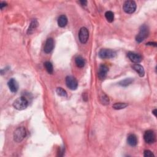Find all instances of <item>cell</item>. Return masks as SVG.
<instances>
[{
    "label": "cell",
    "instance_id": "obj_1",
    "mask_svg": "<svg viewBox=\"0 0 157 157\" xmlns=\"http://www.w3.org/2000/svg\"><path fill=\"white\" fill-rule=\"evenodd\" d=\"M28 104L29 103L27 98L25 97H21L15 100L14 103H13V106L15 109L21 111L25 109L28 107Z\"/></svg>",
    "mask_w": 157,
    "mask_h": 157
},
{
    "label": "cell",
    "instance_id": "obj_2",
    "mask_svg": "<svg viewBox=\"0 0 157 157\" xmlns=\"http://www.w3.org/2000/svg\"><path fill=\"white\" fill-rule=\"evenodd\" d=\"M149 34V30L147 26L143 25L139 29V32L136 37V41L138 43H141L148 37Z\"/></svg>",
    "mask_w": 157,
    "mask_h": 157
},
{
    "label": "cell",
    "instance_id": "obj_3",
    "mask_svg": "<svg viewBox=\"0 0 157 157\" xmlns=\"http://www.w3.org/2000/svg\"><path fill=\"white\" fill-rule=\"evenodd\" d=\"M14 140L16 142H21L27 136V132L24 127L17 128L14 132Z\"/></svg>",
    "mask_w": 157,
    "mask_h": 157
},
{
    "label": "cell",
    "instance_id": "obj_4",
    "mask_svg": "<svg viewBox=\"0 0 157 157\" xmlns=\"http://www.w3.org/2000/svg\"><path fill=\"white\" fill-rule=\"evenodd\" d=\"M99 58L102 59H109L113 58L116 56V52L111 49H103L100 50L98 53Z\"/></svg>",
    "mask_w": 157,
    "mask_h": 157
},
{
    "label": "cell",
    "instance_id": "obj_5",
    "mask_svg": "<svg viewBox=\"0 0 157 157\" xmlns=\"http://www.w3.org/2000/svg\"><path fill=\"white\" fill-rule=\"evenodd\" d=\"M136 9V4L134 1H126L123 4V10L126 14H133Z\"/></svg>",
    "mask_w": 157,
    "mask_h": 157
},
{
    "label": "cell",
    "instance_id": "obj_6",
    "mask_svg": "<svg viewBox=\"0 0 157 157\" xmlns=\"http://www.w3.org/2000/svg\"><path fill=\"white\" fill-rule=\"evenodd\" d=\"M78 38L79 41L82 44H85L89 40V30L85 27H82L78 33Z\"/></svg>",
    "mask_w": 157,
    "mask_h": 157
},
{
    "label": "cell",
    "instance_id": "obj_7",
    "mask_svg": "<svg viewBox=\"0 0 157 157\" xmlns=\"http://www.w3.org/2000/svg\"><path fill=\"white\" fill-rule=\"evenodd\" d=\"M66 84L68 88L72 90H76L78 87V83L76 78L71 76L66 77Z\"/></svg>",
    "mask_w": 157,
    "mask_h": 157
},
{
    "label": "cell",
    "instance_id": "obj_8",
    "mask_svg": "<svg viewBox=\"0 0 157 157\" xmlns=\"http://www.w3.org/2000/svg\"><path fill=\"white\" fill-rule=\"evenodd\" d=\"M144 139L147 144H153L155 141V134L152 130H147L144 135Z\"/></svg>",
    "mask_w": 157,
    "mask_h": 157
},
{
    "label": "cell",
    "instance_id": "obj_9",
    "mask_svg": "<svg viewBox=\"0 0 157 157\" xmlns=\"http://www.w3.org/2000/svg\"><path fill=\"white\" fill-rule=\"evenodd\" d=\"M127 55L130 61H132L133 63H136V64L141 63L142 60V56L141 55L134 53V52H129Z\"/></svg>",
    "mask_w": 157,
    "mask_h": 157
},
{
    "label": "cell",
    "instance_id": "obj_10",
    "mask_svg": "<svg viewBox=\"0 0 157 157\" xmlns=\"http://www.w3.org/2000/svg\"><path fill=\"white\" fill-rule=\"evenodd\" d=\"M109 71L108 67L105 64H101L100 65L98 69V77L101 80H103L106 78L107 72Z\"/></svg>",
    "mask_w": 157,
    "mask_h": 157
},
{
    "label": "cell",
    "instance_id": "obj_11",
    "mask_svg": "<svg viewBox=\"0 0 157 157\" xmlns=\"http://www.w3.org/2000/svg\"><path fill=\"white\" fill-rule=\"evenodd\" d=\"M54 48V41L52 38H49L47 39L46 42L44 47V50L46 54H49L53 50Z\"/></svg>",
    "mask_w": 157,
    "mask_h": 157
},
{
    "label": "cell",
    "instance_id": "obj_12",
    "mask_svg": "<svg viewBox=\"0 0 157 157\" xmlns=\"http://www.w3.org/2000/svg\"><path fill=\"white\" fill-rule=\"evenodd\" d=\"M7 85L9 87V89L12 93H15L18 90L19 85L14 78H11L7 83Z\"/></svg>",
    "mask_w": 157,
    "mask_h": 157
},
{
    "label": "cell",
    "instance_id": "obj_13",
    "mask_svg": "<svg viewBox=\"0 0 157 157\" xmlns=\"http://www.w3.org/2000/svg\"><path fill=\"white\" fill-rule=\"evenodd\" d=\"M127 142L130 146H136L138 144V139L136 135H134L133 134H129L127 138Z\"/></svg>",
    "mask_w": 157,
    "mask_h": 157
},
{
    "label": "cell",
    "instance_id": "obj_14",
    "mask_svg": "<svg viewBox=\"0 0 157 157\" xmlns=\"http://www.w3.org/2000/svg\"><path fill=\"white\" fill-rule=\"evenodd\" d=\"M133 69L135 71H136V72H138L139 76H140L141 77H142L144 76L145 71H144V69L143 66H142L141 65L139 64H134L133 66Z\"/></svg>",
    "mask_w": 157,
    "mask_h": 157
},
{
    "label": "cell",
    "instance_id": "obj_15",
    "mask_svg": "<svg viewBox=\"0 0 157 157\" xmlns=\"http://www.w3.org/2000/svg\"><path fill=\"white\" fill-rule=\"evenodd\" d=\"M68 23V19L66 15H62L59 17L58 19V25L60 27L63 28L66 27V25Z\"/></svg>",
    "mask_w": 157,
    "mask_h": 157
},
{
    "label": "cell",
    "instance_id": "obj_16",
    "mask_svg": "<svg viewBox=\"0 0 157 157\" xmlns=\"http://www.w3.org/2000/svg\"><path fill=\"white\" fill-rule=\"evenodd\" d=\"M38 22L36 19H33L31 23H30L29 28L28 29L27 31V34H31L32 33H33V32L35 30V29L38 27Z\"/></svg>",
    "mask_w": 157,
    "mask_h": 157
},
{
    "label": "cell",
    "instance_id": "obj_17",
    "mask_svg": "<svg viewBox=\"0 0 157 157\" xmlns=\"http://www.w3.org/2000/svg\"><path fill=\"white\" fill-rule=\"evenodd\" d=\"M75 62L77 67L78 68H83L85 66V60L84 59V58L82 57L81 56H78L76 58Z\"/></svg>",
    "mask_w": 157,
    "mask_h": 157
},
{
    "label": "cell",
    "instance_id": "obj_18",
    "mask_svg": "<svg viewBox=\"0 0 157 157\" xmlns=\"http://www.w3.org/2000/svg\"><path fill=\"white\" fill-rule=\"evenodd\" d=\"M128 106V104L125 103H117L112 106V107L115 110H120L125 109Z\"/></svg>",
    "mask_w": 157,
    "mask_h": 157
},
{
    "label": "cell",
    "instance_id": "obj_19",
    "mask_svg": "<svg viewBox=\"0 0 157 157\" xmlns=\"http://www.w3.org/2000/svg\"><path fill=\"white\" fill-rule=\"evenodd\" d=\"M105 17L108 22L112 23L114 20V14L112 11H107L105 13Z\"/></svg>",
    "mask_w": 157,
    "mask_h": 157
},
{
    "label": "cell",
    "instance_id": "obj_20",
    "mask_svg": "<svg viewBox=\"0 0 157 157\" xmlns=\"http://www.w3.org/2000/svg\"><path fill=\"white\" fill-rule=\"evenodd\" d=\"M133 82V79L132 78H125V79L119 82V85L122 87H126V86H128L130 84H132Z\"/></svg>",
    "mask_w": 157,
    "mask_h": 157
},
{
    "label": "cell",
    "instance_id": "obj_21",
    "mask_svg": "<svg viewBox=\"0 0 157 157\" xmlns=\"http://www.w3.org/2000/svg\"><path fill=\"white\" fill-rule=\"evenodd\" d=\"M44 66L46 68V69L47 70V71L48 72V73L50 74H53V72H54L53 65H52V64L50 62H46L44 63Z\"/></svg>",
    "mask_w": 157,
    "mask_h": 157
},
{
    "label": "cell",
    "instance_id": "obj_22",
    "mask_svg": "<svg viewBox=\"0 0 157 157\" xmlns=\"http://www.w3.org/2000/svg\"><path fill=\"white\" fill-rule=\"evenodd\" d=\"M56 92L58 95L62 97H67V93L62 87H58L56 90Z\"/></svg>",
    "mask_w": 157,
    "mask_h": 157
},
{
    "label": "cell",
    "instance_id": "obj_23",
    "mask_svg": "<svg viewBox=\"0 0 157 157\" xmlns=\"http://www.w3.org/2000/svg\"><path fill=\"white\" fill-rule=\"evenodd\" d=\"M101 101L103 104H108L109 103V98L106 95H103L101 97Z\"/></svg>",
    "mask_w": 157,
    "mask_h": 157
},
{
    "label": "cell",
    "instance_id": "obj_24",
    "mask_svg": "<svg viewBox=\"0 0 157 157\" xmlns=\"http://www.w3.org/2000/svg\"><path fill=\"white\" fill-rule=\"evenodd\" d=\"M144 156L145 157H154L155 155L150 150H146L144 152Z\"/></svg>",
    "mask_w": 157,
    "mask_h": 157
},
{
    "label": "cell",
    "instance_id": "obj_25",
    "mask_svg": "<svg viewBox=\"0 0 157 157\" xmlns=\"http://www.w3.org/2000/svg\"><path fill=\"white\" fill-rule=\"evenodd\" d=\"M7 6V3L5 2H1L0 3V8H1V9H3V7H6Z\"/></svg>",
    "mask_w": 157,
    "mask_h": 157
},
{
    "label": "cell",
    "instance_id": "obj_26",
    "mask_svg": "<svg viewBox=\"0 0 157 157\" xmlns=\"http://www.w3.org/2000/svg\"><path fill=\"white\" fill-rule=\"evenodd\" d=\"M147 46H153L154 47H156V42H148L147 43Z\"/></svg>",
    "mask_w": 157,
    "mask_h": 157
},
{
    "label": "cell",
    "instance_id": "obj_27",
    "mask_svg": "<svg viewBox=\"0 0 157 157\" xmlns=\"http://www.w3.org/2000/svg\"><path fill=\"white\" fill-rule=\"evenodd\" d=\"M79 3L81 4V5L82 6H86L87 4V1H85V0H82V1H80Z\"/></svg>",
    "mask_w": 157,
    "mask_h": 157
},
{
    "label": "cell",
    "instance_id": "obj_28",
    "mask_svg": "<svg viewBox=\"0 0 157 157\" xmlns=\"http://www.w3.org/2000/svg\"><path fill=\"white\" fill-rule=\"evenodd\" d=\"M152 113H153V114L156 117V109H154L153 111H152Z\"/></svg>",
    "mask_w": 157,
    "mask_h": 157
}]
</instances>
